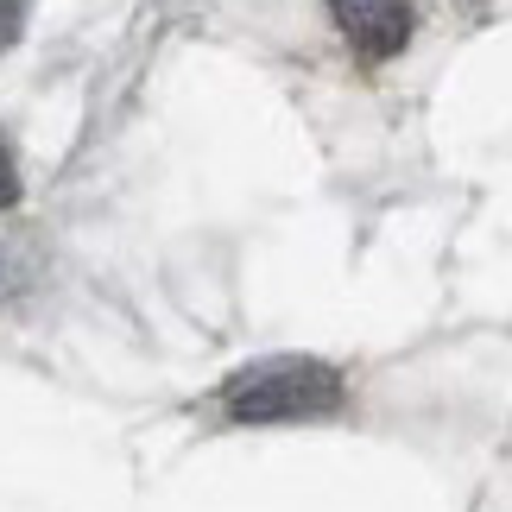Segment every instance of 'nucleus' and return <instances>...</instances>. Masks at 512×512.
I'll return each mask as SVG.
<instances>
[{"instance_id": "1", "label": "nucleus", "mask_w": 512, "mask_h": 512, "mask_svg": "<svg viewBox=\"0 0 512 512\" xmlns=\"http://www.w3.org/2000/svg\"><path fill=\"white\" fill-rule=\"evenodd\" d=\"M222 405L234 424H310L342 405V380L336 367L310 361V354H272V361L234 373Z\"/></svg>"}, {"instance_id": "2", "label": "nucleus", "mask_w": 512, "mask_h": 512, "mask_svg": "<svg viewBox=\"0 0 512 512\" xmlns=\"http://www.w3.org/2000/svg\"><path fill=\"white\" fill-rule=\"evenodd\" d=\"M329 19L354 45V57H367V64H386L392 51H405L411 26H418L411 0H329Z\"/></svg>"}, {"instance_id": "3", "label": "nucleus", "mask_w": 512, "mask_h": 512, "mask_svg": "<svg viewBox=\"0 0 512 512\" xmlns=\"http://www.w3.org/2000/svg\"><path fill=\"white\" fill-rule=\"evenodd\" d=\"M19 196V177H13V152H7V140H0V209H7Z\"/></svg>"}]
</instances>
